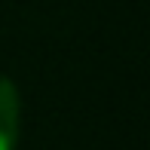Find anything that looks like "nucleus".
<instances>
[{"instance_id": "1", "label": "nucleus", "mask_w": 150, "mask_h": 150, "mask_svg": "<svg viewBox=\"0 0 150 150\" xmlns=\"http://www.w3.org/2000/svg\"><path fill=\"white\" fill-rule=\"evenodd\" d=\"M18 141V92L0 77V150H16Z\"/></svg>"}]
</instances>
